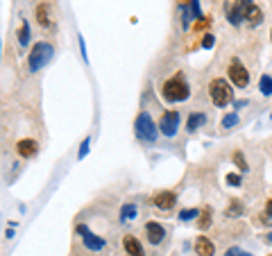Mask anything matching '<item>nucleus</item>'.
<instances>
[{
  "label": "nucleus",
  "instance_id": "f257e3e1",
  "mask_svg": "<svg viewBox=\"0 0 272 256\" xmlns=\"http://www.w3.org/2000/svg\"><path fill=\"white\" fill-rule=\"evenodd\" d=\"M188 96H190V89H188V84H186L181 73L172 75V77L166 79L161 87V98L166 102H184V100H188Z\"/></svg>",
  "mask_w": 272,
  "mask_h": 256
},
{
  "label": "nucleus",
  "instance_id": "f03ea898",
  "mask_svg": "<svg viewBox=\"0 0 272 256\" xmlns=\"http://www.w3.org/2000/svg\"><path fill=\"white\" fill-rule=\"evenodd\" d=\"M134 134L139 141L148 143V145H152L154 141H157L159 136V125H154L152 116L148 114V111H141L139 116H136L134 120Z\"/></svg>",
  "mask_w": 272,
  "mask_h": 256
},
{
  "label": "nucleus",
  "instance_id": "7ed1b4c3",
  "mask_svg": "<svg viewBox=\"0 0 272 256\" xmlns=\"http://www.w3.org/2000/svg\"><path fill=\"white\" fill-rule=\"evenodd\" d=\"M52 46L45 41H39L32 46L30 55H27V68H30V73H39L41 68H43L45 64L50 61V57H52Z\"/></svg>",
  "mask_w": 272,
  "mask_h": 256
},
{
  "label": "nucleus",
  "instance_id": "20e7f679",
  "mask_svg": "<svg viewBox=\"0 0 272 256\" xmlns=\"http://www.w3.org/2000/svg\"><path fill=\"white\" fill-rule=\"evenodd\" d=\"M209 96H211L216 107H227L234 102V89H231V84L225 77H216L211 82V87H209Z\"/></svg>",
  "mask_w": 272,
  "mask_h": 256
},
{
  "label": "nucleus",
  "instance_id": "39448f33",
  "mask_svg": "<svg viewBox=\"0 0 272 256\" xmlns=\"http://www.w3.org/2000/svg\"><path fill=\"white\" fill-rule=\"evenodd\" d=\"M179 120H181V116H179V111H177V109L163 111L161 120H159V129H161L163 136H168V138L177 136V129H179Z\"/></svg>",
  "mask_w": 272,
  "mask_h": 256
},
{
  "label": "nucleus",
  "instance_id": "423d86ee",
  "mask_svg": "<svg viewBox=\"0 0 272 256\" xmlns=\"http://www.w3.org/2000/svg\"><path fill=\"white\" fill-rule=\"evenodd\" d=\"M34 14H36L39 25L45 30V32H54V28H57V19H54V10H52L50 3H39Z\"/></svg>",
  "mask_w": 272,
  "mask_h": 256
},
{
  "label": "nucleus",
  "instance_id": "0eeeda50",
  "mask_svg": "<svg viewBox=\"0 0 272 256\" xmlns=\"http://www.w3.org/2000/svg\"><path fill=\"white\" fill-rule=\"evenodd\" d=\"M227 75H229V82L234 84V87H238V89H245V87L249 84V73H247V68H245V66L240 64V59H236V57L231 59Z\"/></svg>",
  "mask_w": 272,
  "mask_h": 256
},
{
  "label": "nucleus",
  "instance_id": "6e6552de",
  "mask_svg": "<svg viewBox=\"0 0 272 256\" xmlns=\"http://www.w3.org/2000/svg\"><path fill=\"white\" fill-rule=\"evenodd\" d=\"M77 233L82 236V242H84V247L89 251H102L104 249V238H100L98 233L89 231L86 224H77Z\"/></svg>",
  "mask_w": 272,
  "mask_h": 256
},
{
  "label": "nucleus",
  "instance_id": "1a4fd4ad",
  "mask_svg": "<svg viewBox=\"0 0 272 256\" xmlns=\"http://www.w3.org/2000/svg\"><path fill=\"white\" fill-rule=\"evenodd\" d=\"M245 0H238V3H231V5L225 7V14H227V21L231 25H240L245 21Z\"/></svg>",
  "mask_w": 272,
  "mask_h": 256
},
{
  "label": "nucleus",
  "instance_id": "9d476101",
  "mask_svg": "<svg viewBox=\"0 0 272 256\" xmlns=\"http://www.w3.org/2000/svg\"><path fill=\"white\" fill-rule=\"evenodd\" d=\"M152 204L161 211H170L177 204V195L172 191H159L152 195Z\"/></svg>",
  "mask_w": 272,
  "mask_h": 256
},
{
  "label": "nucleus",
  "instance_id": "9b49d317",
  "mask_svg": "<svg viewBox=\"0 0 272 256\" xmlns=\"http://www.w3.org/2000/svg\"><path fill=\"white\" fill-rule=\"evenodd\" d=\"M145 236H148V240L152 242V245H161L163 238H166V229H163V224L150 220V222L145 224Z\"/></svg>",
  "mask_w": 272,
  "mask_h": 256
},
{
  "label": "nucleus",
  "instance_id": "f8f14e48",
  "mask_svg": "<svg viewBox=\"0 0 272 256\" xmlns=\"http://www.w3.org/2000/svg\"><path fill=\"white\" fill-rule=\"evenodd\" d=\"M16 150H18V154H21L23 159H32V156L39 152V143H36L34 138H21L18 145H16Z\"/></svg>",
  "mask_w": 272,
  "mask_h": 256
},
{
  "label": "nucleus",
  "instance_id": "ddd939ff",
  "mask_svg": "<svg viewBox=\"0 0 272 256\" xmlns=\"http://www.w3.org/2000/svg\"><path fill=\"white\" fill-rule=\"evenodd\" d=\"M122 247H125V251H127L129 256H145L143 245H141L139 238H134L131 233H127V236L122 238Z\"/></svg>",
  "mask_w": 272,
  "mask_h": 256
},
{
  "label": "nucleus",
  "instance_id": "4468645a",
  "mask_svg": "<svg viewBox=\"0 0 272 256\" xmlns=\"http://www.w3.org/2000/svg\"><path fill=\"white\" fill-rule=\"evenodd\" d=\"M195 254L197 256H216V245L207 236H197L195 240Z\"/></svg>",
  "mask_w": 272,
  "mask_h": 256
},
{
  "label": "nucleus",
  "instance_id": "2eb2a0df",
  "mask_svg": "<svg viewBox=\"0 0 272 256\" xmlns=\"http://www.w3.org/2000/svg\"><path fill=\"white\" fill-rule=\"evenodd\" d=\"M245 21H247V23H252V25H258V23H261V21H263L261 7L254 5V3H247V5H245Z\"/></svg>",
  "mask_w": 272,
  "mask_h": 256
},
{
  "label": "nucleus",
  "instance_id": "dca6fc26",
  "mask_svg": "<svg viewBox=\"0 0 272 256\" xmlns=\"http://www.w3.org/2000/svg\"><path fill=\"white\" fill-rule=\"evenodd\" d=\"M136 213H139V209H136L134 202H125V204L120 206V215H118V220H120V222H129V220L136 218Z\"/></svg>",
  "mask_w": 272,
  "mask_h": 256
},
{
  "label": "nucleus",
  "instance_id": "f3484780",
  "mask_svg": "<svg viewBox=\"0 0 272 256\" xmlns=\"http://www.w3.org/2000/svg\"><path fill=\"white\" fill-rule=\"evenodd\" d=\"M204 123H207V116L195 111V114H190L188 120H186V129H188V132H195V129H199Z\"/></svg>",
  "mask_w": 272,
  "mask_h": 256
},
{
  "label": "nucleus",
  "instance_id": "a211bd4d",
  "mask_svg": "<svg viewBox=\"0 0 272 256\" xmlns=\"http://www.w3.org/2000/svg\"><path fill=\"white\" fill-rule=\"evenodd\" d=\"M243 213H245V204L240 200H231L227 211H225L227 218H238V215H243Z\"/></svg>",
  "mask_w": 272,
  "mask_h": 256
},
{
  "label": "nucleus",
  "instance_id": "6ab92c4d",
  "mask_svg": "<svg viewBox=\"0 0 272 256\" xmlns=\"http://www.w3.org/2000/svg\"><path fill=\"white\" fill-rule=\"evenodd\" d=\"M18 43H21L23 48L27 46V43H30V25H27V21H23L21 23V28H18Z\"/></svg>",
  "mask_w": 272,
  "mask_h": 256
},
{
  "label": "nucleus",
  "instance_id": "aec40b11",
  "mask_svg": "<svg viewBox=\"0 0 272 256\" xmlns=\"http://www.w3.org/2000/svg\"><path fill=\"white\" fill-rule=\"evenodd\" d=\"M258 91H261L263 96H272V77L270 75H261V79H258Z\"/></svg>",
  "mask_w": 272,
  "mask_h": 256
},
{
  "label": "nucleus",
  "instance_id": "412c9836",
  "mask_svg": "<svg viewBox=\"0 0 272 256\" xmlns=\"http://www.w3.org/2000/svg\"><path fill=\"white\" fill-rule=\"evenodd\" d=\"M197 227L199 229H207V227H211V209H202V213L197 215Z\"/></svg>",
  "mask_w": 272,
  "mask_h": 256
},
{
  "label": "nucleus",
  "instance_id": "4be33fe9",
  "mask_svg": "<svg viewBox=\"0 0 272 256\" xmlns=\"http://www.w3.org/2000/svg\"><path fill=\"white\" fill-rule=\"evenodd\" d=\"M261 224H265V227H272V200H267V204H265V211L261 213Z\"/></svg>",
  "mask_w": 272,
  "mask_h": 256
},
{
  "label": "nucleus",
  "instance_id": "5701e85b",
  "mask_svg": "<svg viewBox=\"0 0 272 256\" xmlns=\"http://www.w3.org/2000/svg\"><path fill=\"white\" fill-rule=\"evenodd\" d=\"M231 159H234V163H236V168H238V170H243V173H247V170H249L247 159L243 156V152H234V156H231Z\"/></svg>",
  "mask_w": 272,
  "mask_h": 256
},
{
  "label": "nucleus",
  "instance_id": "b1692460",
  "mask_svg": "<svg viewBox=\"0 0 272 256\" xmlns=\"http://www.w3.org/2000/svg\"><path fill=\"white\" fill-rule=\"evenodd\" d=\"M207 28H211V16H199L197 23L193 25L195 32H202V30H207Z\"/></svg>",
  "mask_w": 272,
  "mask_h": 256
},
{
  "label": "nucleus",
  "instance_id": "393cba45",
  "mask_svg": "<svg viewBox=\"0 0 272 256\" xmlns=\"http://www.w3.org/2000/svg\"><path fill=\"white\" fill-rule=\"evenodd\" d=\"M199 215V211L197 209H184L179 213V220H184V222H188V220H195Z\"/></svg>",
  "mask_w": 272,
  "mask_h": 256
},
{
  "label": "nucleus",
  "instance_id": "a878e982",
  "mask_svg": "<svg viewBox=\"0 0 272 256\" xmlns=\"http://www.w3.org/2000/svg\"><path fill=\"white\" fill-rule=\"evenodd\" d=\"M236 123H238V114H227L225 118H222V127H225V129L234 127Z\"/></svg>",
  "mask_w": 272,
  "mask_h": 256
},
{
  "label": "nucleus",
  "instance_id": "bb28decb",
  "mask_svg": "<svg viewBox=\"0 0 272 256\" xmlns=\"http://www.w3.org/2000/svg\"><path fill=\"white\" fill-rule=\"evenodd\" d=\"M89 145H91V136H86L84 141H82V145H80V152H77V159H84L86 152H89Z\"/></svg>",
  "mask_w": 272,
  "mask_h": 256
},
{
  "label": "nucleus",
  "instance_id": "cd10ccee",
  "mask_svg": "<svg viewBox=\"0 0 272 256\" xmlns=\"http://www.w3.org/2000/svg\"><path fill=\"white\" fill-rule=\"evenodd\" d=\"M225 256H252V254L245 251V249H240V247H229V249L225 251Z\"/></svg>",
  "mask_w": 272,
  "mask_h": 256
},
{
  "label": "nucleus",
  "instance_id": "c85d7f7f",
  "mask_svg": "<svg viewBox=\"0 0 272 256\" xmlns=\"http://www.w3.org/2000/svg\"><path fill=\"white\" fill-rule=\"evenodd\" d=\"M216 46V37L213 34H204L202 37V48H213Z\"/></svg>",
  "mask_w": 272,
  "mask_h": 256
},
{
  "label": "nucleus",
  "instance_id": "c756f323",
  "mask_svg": "<svg viewBox=\"0 0 272 256\" xmlns=\"http://www.w3.org/2000/svg\"><path fill=\"white\" fill-rule=\"evenodd\" d=\"M227 184H229V186H240V175L229 173L227 175Z\"/></svg>",
  "mask_w": 272,
  "mask_h": 256
},
{
  "label": "nucleus",
  "instance_id": "7c9ffc66",
  "mask_svg": "<svg viewBox=\"0 0 272 256\" xmlns=\"http://www.w3.org/2000/svg\"><path fill=\"white\" fill-rule=\"evenodd\" d=\"M80 52H82V59H89V57H86V43H84V39H82V34H80Z\"/></svg>",
  "mask_w": 272,
  "mask_h": 256
},
{
  "label": "nucleus",
  "instance_id": "2f4dec72",
  "mask_svg": "<svg viewBox=\"0 0 272 256\" xmlns=\"http://www.w3.org/2000/svg\"><path fill=\"white\" fill-rule=\"evenodd\" d=\"M245 105H247V100H236V102H234V107H236V109H243Z\"/></svg>",
  "mask_w": 272,
  "mask_h": 256
},
{
  "label": "nucleus",
  "instance_id": "473e14b6",
  "mask_svg": "<svg viewBox=\"0 0 272 256\" xmlns=\"http://www.w3.org/2000/svg\"><path fill=\"white\" fill-rule=\"evenodd\" d=\"M263 238H265V242H270V245H272V231H270V233H265Z\"/></svg>",
  "mask_w": 272,
  "mask_h": 256
},
{
  "label": "nucleus",
  "instance_id": "72a5a7b5",
  "mask_svg": "<svg viewBox=\"0 0 272 256\" xmlns=\"http://www.w3.org/2000/svg\"><path fill=\"white\" fill-rule=\"evenodd\" d=\"M270 37H272V30H270Z\"/></svg>",
  "mask_w": 272,
  "mask_h": 256
}]
</instances>
